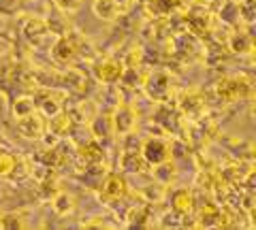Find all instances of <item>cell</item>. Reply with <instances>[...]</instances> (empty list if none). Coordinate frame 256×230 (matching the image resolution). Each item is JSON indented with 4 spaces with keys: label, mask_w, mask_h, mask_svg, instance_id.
I'll return each mask as SVG.
<instances>
[{
    "label": "cell",
    "mask_w": 256,
    "mask_h": 230,
    "mask_svg": "<svg viewBox=\"0 0 256 230\" xmlns=\"http://www.w3.org/2000/svg\"><path fill=\"white\" fill-rule=\"evenodd\" d=\"M143 158L150 162V164H166L171 158V152H169V145L160 139H150L146 145H143Z\"/></svg>",
    "instance_id": "obj_1"
},
{
    "label": "cell",
    "mask_w": 256,
    "mask_h": 230,
    "mask_svg": "<svg viewBox=\"0 0 256 230\" xmlns=\"http://www.w3.org/2000/svg\"><path fill=\"white\" fill-rule=\"evenodd\" d=\"M18 128L26 139H41L43 137V120L34 115V111L24 117H18Z\"/></svg>",
    "instance_id": "obj_2"
},
{
    "label": "cell",
    "mask_w": 256,
    "mask_h": 230,
    "mask_svg": "<svg viewBox=\"0 0 256 230\" xmlns=\"http://www.w3.org/2000/svg\"><path fill=\"white\" fill-rule=\"evenodd\" d=\"M102 194L109 198H120L126 194V184L118 175H109L107 181L102 184Z\"/></svg>",
    "instance_id": "obj_3"
},
{
    "label": "cell",
    "mask_w": 256,
    "mask_h": 230,
    "mask_svg": "<svg viewBox=\"0 0 256 230\" xmlns=\"http://www.w3.org/2000/svg\"><path fill=\"white\" fill-rule=\"evenodd\" d=\"M132 126H134V113L128 107L120 109L118 115H116V128H118V132H130Z\"/></svg>",
    "instance_id": "obj_4"
},
{
    "label": "cell",
    "mask_w": 256,
    "mask_h": 230,
    "mask_svg": "<svg viewBox=\"0 0 256 230\" xmlns=\"http://www.w3.org/2000/svg\"><path fill=\"white\" fill-rule=\"evenodd\" d=\"M94 11L102 19H116L118 6H116L114 0H96V2H94Z\"/></svg>",
    "instance_id": "obj_5"
},
{
    "label": "cell",
    "mask_w": 256,
    "mask_h": 230,
    "mask_svg": "<svg viewBox=\"0 0 256 230\" xmlns=\"http://www.w3.org/2000/svg\"><path fill=\"white\" fill-rule=\"evenodd\" d=\"M54 209L58 211V213H68L70 209H73V198H70L68 194H60L58 198H56V203H54Z\"/></svg>",
    "instance_id": "obj_6"
},
{
    "label": "cell",
    "mask_w": 256,
    "mask_h": 230,
    "mask_svg": "<svg viewBox=\"0 0 256 230\" xmlns=\"http://www.w3.org/2000/svg\"><path fill=\"white\" fill-rule=\"evenodd\" d=\"M56 6L58 9H62L64 13H75L77 9H82V4H84V0H54Z\"/></svg>",
    "instance_id": "obj_7"
},
{
    "label": "cell",
    "mask_w": 256,
    "mask_h": 230,
    "mask_svg": "<svg viewBox=\"0 0 256 230\" xmlns=\"http://www.w3.org/2000/svg\"><path fill=\"white\" fill-rule=\"evenodd\" d=\"M34 111V105H32V100L28 98H22L15 102V117H24V115H28Z\"/></svg>",
    "instance_id": "obj_8"
},
{
    "label": "cell",
    "mask_w": 256,
    "mask_h": 230,
    "mask_svg": "<svg viewBox=\"0 0 256 230\" xmlns=\"http://www.w3.org/2000/svg\"><path fill=\"white\" fill-rule=\"evenodd\" d=\"M100 79H105V81H114V79H118L120 75H122V66L118 64H105V73L100 70Z\"/></svg>",
    "instance_id": "obj_9"
},
{
    "label": "cell",
    "mask_w": 256,
    "mask_h": 230,
    "mask_svg": "<svg viewBox=\"0 0 256 230\" xmlns=\"http://www.w3.org/2000/svg\"><path fill=\"white\" fill-rule=\"evenodd\" d=\"M15 169V158L9 154H0V175H9Z\"/></svg>",
    "instance_id": "obj_10"
}]
</instances>
